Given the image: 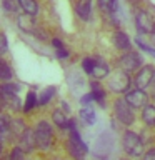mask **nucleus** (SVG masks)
Listing matches in <instances>:
<instances>
[{
  "label": "nucleus",
  "instance_id": "obj_1",
  "mask_svg": "<svg viewBox=\"0 0 155 160\" xmlns=\"http://www.w3.org/2000/svg\"><path fill=\"white\" fill-rule=\"evenodd\" d=\"M35 138H37V145L42 150L52 148L53 143V132L52 127L48 125V122H38V125L35 127Z\"/></svg>",
  "mask_w": 155,
  "mask_h": 160
},
{
  "label": "nucleus",
  "instance_id": "obj_2",
  "mask_svg": "<svg viewBox=\"0 0 155 160\" xmlns=\"http://www.w3.org/2000/svg\"><path fill=\"white\" fill-rule=\"evenodd\" d=\"M122 145H123V150L127 152L128 155H132V157H138V155H142V150H143V143L140 137L135 132H127L123 133V138H122Z\"/></svg>",
  "mask_w": 155,
  "mask_h": 160
},
{
  "label": "nucleus",
  "instance_id": "obj_3",
  "mask_svg": "<svg viewBox=\"0 0 155 160\" xmlns=\"http://www.w3.org/2000/svg\"><path fill=\"white\" fill-rule=\"evenodd\" d=\"M128 85H130V77H128V73L125 72V70L115 72L112 77H110V80H108V88L112 90V92H115V93L127 92Z\"/></svg>",
  "mask_w": 155,
  "mask_h": 160
},
{
  "label": "nucleus",
  "instance_id": "obj_4",
  "mask_svg": "<svg viewBox=\"0 0 155 160\" xmlns=\"http://www.w3.org/2000/svg\"><path fill=\"white\" fill-rule=\"evenodd\" d=\"M115 117L125 125L133 123V112L130 110V105H128L127 100L120 98V100L115 102Z\"/></svg>",
  "mask_w": 155,
  "mask_h": 160
},
{
  "label": "nucleus",
  "instance_id": "obj_5",
  "mask_svg": "<svg viewBox=\"0 0 155 160\" xmlns=\"http://www.w3.org/2000/svg\"><path fill=\"white\" fill-rule=\"evenodd\" d=\"M135 25H137L138 32H142V33H152L153 28H155L153 18L150 17V13L145 12V10L137 12V15H135Z\"/></svg>",
  "mask_w": 155,
  "mask_h": 160
},
{
  "label": "nucleus",
  "instance_id": "obj_6",
  "mask_svg": "<svg viewBox=\"0 0 155 160\" xmlns=\"http://www.w3.org/2000/svg\"><path fill=\"white\" fill-rule=\"evenodd\" d=\"M120 67H122V70H125V72H133V70L142 67V58H140L138 53L128 52L120 58Z\"/></svg>",
  "mask_w": 155,
  "mask_h": 160
},
{
  "label": "nucleus",
  "instance_id": "obj_7",
  "mask_svg": "<svg viewBox=\"0 0 155 160\" xmlns=\"http://www.w3.org/2000/svg\"><path fill=\"white\" fill-rule=\"evenodd\" d=\"M125 100L128 102L130 107H133V108H142L147 105V93L143 92V88H137V90H132V92H128L127 93V97H125Z\"/></svg>",
  "mask_w": 155,
  "mask_h": 160
},
{
  "label": "nucleus",
  "instance_id": "obj_8",
  "mask_svg": "<svg viewBox=\"0 0 155 160\" xmlns=\"http://www.w3.org/2000/svg\"><path fill=\"white\" fill-rule=\"evenodd\" d=\"M155 77V68L147 65V67H142V70L137 73V77H135V85H137L138 88H147L150 83H152V80Z\"/></svg>",
  "mask_w": 155,
  "mask_h": 160
},
{
  "label": "nucleus",
  "instance_id": "obj_9",
  "mask_svg": "<svg viewBox=\"0 0 155 160\" xmlns=\"http://www.w3.org/2000/svg\"><path fill=\"white\" fill-rule=\"evenodd\" d=\"M20 148L23 150V152H32L35 148V145H37V138H35V132L30 128H25L23 133L20 135Z\"/></svg>",
  "mask_w": 155,
  "mask_h": 160
},
{
  "label": "nucleus",
  "instance_id": "obj_10",
  "mask_svg": "<svg viewBox=\"0 0 155 160\" xmlns=\"http://www.w3.org/2000/svg\"><path fill=\"white\" fill-rule=\"evenodd\" d=\"M75 12H77L78 18L88 20L92 15V0H78L75 5Z\"/></svg>",
  "mask_w": 155,
  "mask_h": 160
},
{
  "label": "nucleus",
  "instance_id": "obj_11",
  "mask_svg": "<svg viewBox=\"0 0 155 160\" xmlns=\"http://www.w3.org/2000/svg\"><path fill=\"white\" fill-rule=\"evenodd\" d=\"M18 27H20V30H23V32L37 33V27H35V23H33V17L28 15V13L20 15L18 17Z\"/></svg>",
  "mask_w": 155,
  "mask_h": 160
},
{
  "label": "nucleus",
  "instance_id": "obj_12",
  "mask_svg": "<svg viewBox=\"0 0 155 160\" xmlns=\"http://www.w3.org/2000/svg\"><path fill=\"white\" fill-rule=\"evenodd\" d=\"M112 42H113V45H115L118 50H127V48H130V40H128V37H127V33H123V32H115L113 37H112Z\"/></svg>",
  "mask_w": 155,
  "mask_h": 160
},
{
  "label": "nucleus",
  "instance_id": "obj_13",
  "mask_svg": "<svg viewBox=\"0 0 155 160\" xmlns=\"http://www.w3.org/2000/svg\"><path fill=\"white\" fill-rule=\"evenodd\" d=\"M18 5L22 7V10L25 13L32 15V17H37L38 15V3L37 0H18Z\"/></svg>",
  "mask_w": 155,
  "mask_h": 160
},
{
  "label": "nucleus",
  "instance_id": "obj_14",
  "mask_svg": "<svg viewBox=\"0 0 155 160\" xmlns=\"http://www.w3.org/2000/svg\"><path fill=\"white\" fill-rule=\"evenodd\" d=\"M80 118L83 120V123L93 125L95 120H97V115H95V110L90 107V105H85V107L80 110Z\"/></svg>",
  "mask_w": 155,
  "mask_h": 160
},
{
  "label": "nucleus",
  "instance_id": "obj_15",
  "mask_svg": "<svg viewBox=\"0 0 155 160\" xmlns=\"http://www.w3.org/2000/svg\"><path fill=\"white\" fill-rule=\"evenodd\" d=\"M52 120L60 128H68L70 127V120L65 117V113L62 112V110H55V112L52 113Z\"/></svg>",
  "mask_w": 155,
  "mask_h": 160
},
{
  "label": "nucleus",
  "instance_id": "obj_16",
  "mask_svg": "<svg viewBox=\"0 0 155 160\" xmlns=\"http://www.w3.org/2000/svg\"><path fill=\"white\" fill-rule=\"evenodd\" d=\"M142 117L147 125H155V105H145Z\"/></svg>",
  "mask_w": 155,
  "mask_h": 160
},
{
  "label": "nucleus",
  "instance_id": "obj_17",
  "mask_svg": "<svg viewBox=\"0 0 155 160\" xmlns=\"http://www.w3.org/2000/svg\"><path fill=\"white\" fill-rule=\"evenodd\" d=\"M98 5L103 12L107 13H115L118 8V2L117 0H98Z\"/></svg>",
  "mask_w": 155,
  "mask_h": 160
},
{
  "label": "nucleus",
  "instance_id": "obj_18",
  "mask_svg": "<svg viewBox=\"0 0 155 160\" xmlns=\"http://www.w3.org/2000/svg\"><path fill=\"white\" fill-rule=\"evenodd\" d=\"M107 73H108V65L105 62H102V60H97V65H95L92 75L95 78H103Z\"/></svg>",
  "mask_w": 155,
  "mask_h": 160
},
{
  "label": "nucleus",
  "instance_id": "obj_19",
  "mask_svg": "<svg viewBox=\"0 0 155 160\" xmlns=\"http://www.w3.org/2000/svg\"><path fill=\"white\" fill-rule=\"evenodd\" d=\"M0 80H3V82L12 80V70H10L8 63L3 62V60H0Z\"/></svg>",
  "mask_w": 155,
  "mask_h": 160
},
{
  "label": "nucleus",
  "instance_id": "obj_20",
  "mask_svg": "<svg viewBox=\"0 0 155 160\" xmlns=\"http://www.w3.org/2000/svg\"><path fill=\"white\" fill-rule=\"evenodd\" d=\"M38 100H37V95H35V92H28L27 93V98H25V105H23V110L25 112H30L32 108L37 107Z\"/></svg>",
  "mask_w": 155,
  "mask_h": 160
},
{
  "label": "nucleus",
  "instance_id": "obj_21",
  "mask_svg": "<svg viewBox=\"0 0 155 160\" xmlns=\"http://www.w3.org/2000/svg\"><path fill=\"white\" fill-rule=\"evenodd\" d=\"M53 93H55V87H48V88H45L42 95H40V98H38V103L40 105H47L50 100H52L53 97Z\"/></svg>",
  "mask_w": 155,
  "mask_h": 160
},
{
  "label": "nucleus",
  "instance_id": "obj_22",
  "mask_svg": "<svg viewBox=\"0 0 155 160\" xmlns=\"http://www.w3.org/2000/svg\"><path fill=\"white\" fill-rule=\"evenodd\" d=\"M95 65H97V60H95V58H90V57H88V58H83V60H82V68H83V72H87V73H90V75H92Z\"/></svg>",
  "mask_w": 155,
  "mask_h": 160
},
{
  "label": "nucleus",
  "instance_id": "obj_23",
  "mask_svg": "<svg viewBox=\"0 0 155 160\" xmlns=\"http://www.w3.org/2000/svg\"><path fill=\"white\" fill-rule=\"evenodd\" d=\"M92 88H93V92H92L93 93V100H97L98 103H102L103 98H105V92L98 87L97 83H92Z\"/></svg>",
  "mask_w": 155,
  "mask_h": 160
},
{
  "label": "nucleus",
  "instance_id": "obj_24",
  "mask_svg": "<svg viewBox=\"0 0 155 160\" xmlns=\"http://www.w3.org/2000/svg\"><path fill=\"white\" fill-rule=\"evenodd\" d=\"M3 10L5 12H10V13H15L17 12V5H18V0H3Z\"/></svg>",
  "mask_w": 155,
  "mask_h": 160
},
{
  "label": "nucleus",
  "instance_id": "obj_25",
  "mask_svg": "<svg viewBox=\"0 0 155 160\" xmlns=\"http://www.w3.org/2000/svg\"><path fill=\"white\" fill-rule=\"evenodd\" d=\"M135 43H137L138 47L142 48V52H145V53H148V55H152V57H155V48H152V47H150V45H147V43H142V42H140L138 38L135 40Z\"/></svg>",
  "mask_w": 155,
  "mask_h": 160
},
{
  "label": "nucleus",
  "instance_id": "obj_26",
  "mask_svg": "<svg viewBox=\"0 0 155 160\" xmlns=\"http://www.w3.org/2000/svg\"><path fill=\"white\" fill-rule=\"evenodd\" d=\"M23 150L20 148V147H17V148H13L12 150V153H10V157H8V160H23Z\"/></svg>",
  "mask_w": 155,
  "mask_h": 160
},
{
  "label": "nucleus",
  "instance_id": "obj_27",
  "mask_svg": "<svg viewBox=\"0 0 155 160\" xmlns=\"http://www.w3.org/2000/svg\"><path fill=\"white\" fill-rule=\"evenodd\" d=\"M8 50V43H7V38H5L3 33H0V55L7 53Z\"/></svg>",
  "mask_w": 155,
  "mask_h": 160
},
{
  "label": "nucleus",
  "instance_id": "obj_28",
  "mask_svg": "<svg viewBox=\"0 0 155 160\" xmlns=\"http://www.w3.org/2000/svg\"><path fill=\"white\" fill-rule=\"evenodd\" d=\"M92 100H93V93H87V95H83V97L80 98V103H82V105H88Z\"/></svg>",
  "mask_w": 155,
  "mask_h": 160
},
{
  "label": "nucleus",
  "instance_id": "obj_29",
  "mask_svg": "<svg viewBox=\"0 0 155 160\" xmlns=\"http://www.w3.org/2000/svg\"><path fill=\"white\" fill-rule=\"evenodd\" d=\"M57 57H60V58H67V57H68V50L65 48V47L57 48Z\"/></svg>",
  "mask_w": 155,
  "mask_h": 160
},
{
  "label": "nucleus",
  "instance_id": "obj_30",
  "mask_svg": "<svg viewBox=\"0 0 155 160\" xmlns=\"http://www.w3.org/2000/svg\"><path fill=\"white\" fill-rule=\"evenodd\" d=\"M143 160H155V148H153V150H150V152H147V153H145Z\"/></svg>",
  "mask_w": 155,
  "mask_h": 160
},
{
  "label": "nucleus",
  "instance_id": "obj_31",
  "mask_svg": "<svg viewBox=\"0 0 155 160\" xmlns=\"http://www.w3.org/2000/svg\"><path fill=\"white\" fill-rule=\"evenodd\" d=\"M52 43H53V47H55V48H60V47H63V43L60 42L58 38H53V40H52Z\"/></svg>",
  "mask_w": 155,
  "mask_h": 160
},
{
  "label": "nucleus",
  "instance_id": "obj_32",
  "mask_svg": "<svg viewBox=\"0 0 155 160\" xmlns=\"http://www.w3.org/2000/svg\"><path fill=\"white\" fill-rule=\"evenodd\" d=\"M0 152H2V140H0Z\"/></svg>",
  "mask_w": 155,
  "mask_h": 160
}]
</instances>
